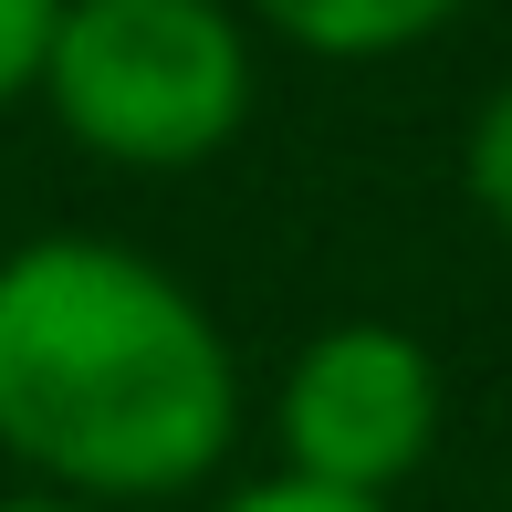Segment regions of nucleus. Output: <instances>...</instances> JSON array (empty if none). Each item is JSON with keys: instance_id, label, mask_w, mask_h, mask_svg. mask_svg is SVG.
<instances>
[{"instance_id": "f257e3e1", "label": "nucleus", "mask_w": 512, "mask_h": 512, "mask_svg": "<svg viewBox=\"0 0 512 512\" xmlns=\"http://www.w3.org/2000/svg\"><path fill=\"white\" fill-rule=\"evenodd\" d=\"M241 439V366L168 262L95 230L0 251V450L74 502H168Z\"/></svg>"}, {"instance_id": "f03ea898", "label": "nucleus", "mask_w": 512, "mask_h": 512, "mask_svg": "<svg viewBox=\"0 0 512 512\" xmlns=\"http://www.w3.org/2000/svg\"><path fill=\"white\" fill-rule=\"evenodd\" d=\"M32 95L105 168L136 178L209 168L262 95L251 11L230 0H63Z\"/></svg>"}, {"instance_id": "7ed1b4c3", "label": "nucleus", "mask_w": 512, "mask_h": 512, "mask_svg": "<svg viewBox=\"0 0 512 512\" xmlns=\"http://www.w3.org/2000/svg\"><path fill=\"white\" fill-rule=\"evenodd\" d=\"M283 450L304 481L335 492H398L439 439V356L408 324H324L283 377Z\"/></svg>"}, {"instance_id": "20e7f679", "label": "nucleus", "mask_w": 512, "mask_h": 512, "mask_svg": "<svg viewBox=\"0 0 512 512\" xmlns=\"http://www.w3.org/2000/svg\"><path fill=\"white\" fill-rule=\"evenodd\" d=\"M272 42L314 63H387V53H418L439 21H460L471 0H241Z\"/></svg>"}, {"instance_id": "39448f33", "label": "nucleus", "mask_w": 512, "mask_h": 512, "mask_svg": "<svg viewBox=\"0 0 512 512\" xmlns=\"http://www.w3.org/2000/svg\"><path fill=\"white\" fill-rule=\"evenodd\" d=\"M460 178H471V209L512 241V74L481 95V115H471V147H460Z\"/></svg>"}, {"instance_id": "423d86ee", "label": "nucleus", "mask_w": 512, "mask_h": 512, "mask_svg": "<svg viewBox=\"0 0 512 512\" xmlns=\"http://www.w3.org/2000/svg\"><path fill=\"white\" fill-rule=\"evenodd\" d=\"M63 0H0V105H21L42 84V42H53Z\"/></svg>"}, {"instance_id": "0eeeda50", "label": "nucleus", "mask_w": 512, "mask_h": 512, "mask_svg": "<svg viewBox=\"0 0 512 512\" xmlns=\"http://www.w3.org/2000/svg\"><path fill=\"white\" fill-rule=\"evenodd\" d=\"M220 512H387V502H377V492H335V481L283 471V481H251V492H230Z\"/></svg>"}, {"instance_id": "6e6552de", "label": "nucleus", "mask_w": 512, "mask_h": 512, "mask_svg": "<svg viewBox=\"0 0 512 512\" xmlns=\"http://www.w3.org/2000/svg\"><path fill=\"white\" fill-rule=\"evenodd\" d=\"M0 512H84V502H42V492H21V502H0Z\"/></svg>"}]
</instances>
